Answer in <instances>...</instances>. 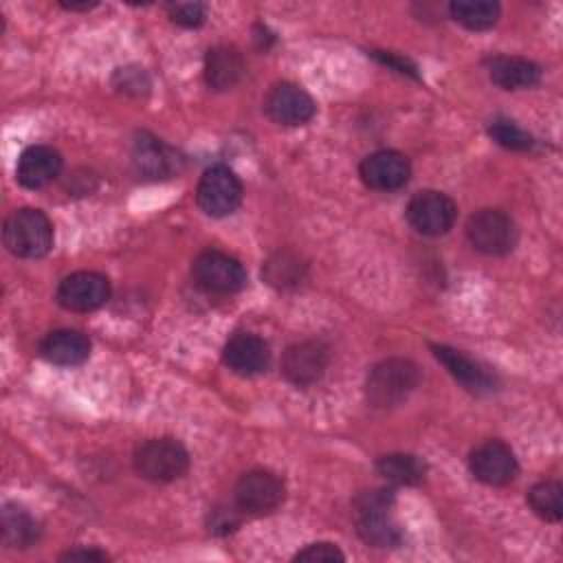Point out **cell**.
I'll list each match as a JSON object with an SVG mask.
<instances>
[{"instance_id": "6da1fadb", "label": "cell", "mask_w": 563, "mask_h": 563, "mask_svg": "<svg viewBox=\"0 0 563 563\" xmlns=\"http://www.w3.org/2000/svg\"><path fill=\"white\" fill-rule=\"evenodd\" d=\"M394 495L385 488L363 490L354 499L358 537L374 548H396L402 543V530L391 517Z\"/></svg>"}, {"instance_id": "7a4b0ae2", "label": "cell", "mask_w": 563, "mask_h": 563, "mask_svg": "<svg viewBox=\"0 0 563 563\" xmlns=\"http://www.w3.org/2000/svg\"><path fill=\"white\" fill-rule=\"evenodd\" d=\"M2 240L15 257H42L53 246V224L40 209H15L2 229Z\"/></svg>"}, {"instance_id": "3957f363", "label": "cell", "mask_w": 563, "mask_h": 563, "mask_svg": "<svg viewBox=\"0 0 563 563\" xmlns=\"http://www.w3.org/2000/svg\"><path fill=\"white\" fill-rule=\"evenodd\" d=\"M420 369L409 358H385L367 374L365 394L374 407H396L418 387Z\"/></svg>"}, {"instance_id": "277c9868", "label": "cell", "mask_w": 563, "mask_h": 563, "mask_svg": "<svg viewBox=\"0 0 563 563\" xmlns=\"http://www.w3.org/2000/svg\"><path fill=\"white\" fill-rule=\"evenodd\" d=\"M134 468L143 479L150 482H174L189 468V455L185 446L174 438H152L136 446Z\"/></svg>"}, {"instance_id": "5b68a950", "label": "cell", "mask_w": 563, "mask_h": 563, "mask_svg": "<svg viewBox=\"0 0 563 563\" xmlns=\"http://www.w3.org/2000/svg\"><path fill=\"white\" fill-rule=\"evenodd\" d=\"M466 238L484 255H506L517 242V227L501 209H479L466 222Z\"/></svg>"}, {"instance_id": "8992f818", "label": "cell", "mask_w": 563, "mask_h": 563, "mask_svg": "<svg viewBox=\"0 0 563 563\" xmlns=\"http://www.w3.org/2000/svg\"><path fill=\"white\" fill-rule=\"evenodd\" d=\"M198 207L211 218H224L233 213L242 202V183L224 165L209 167L196 189Z\"/></svg>"}, {"instance_id": "52a82bcc", "label": "cell", "mask_w": 563, "mask_h": 563, "mask_svg": "<svg viewBox=\"0 0 563 563\" xmlns=\"http://www.w3.org/2000/svg\"><path fill=\"white\" fill-rule=\"evenodd\" d=\"M286 497L284 482L271 471H249L244 473L233 490L235 508L246 515L273 512Z\"/></svg>"}, {"instance_id": "ba28073f", "label": "cell", "mask_w": 563, "mask_h": 563, "mask_svg": "<svg viewBox=\"0 0 563 563\" xmlns=\"http://www.w3.org/2000/svg\"><path fill=\"white\" fill-rule=\"evenodd\" d=\"M191 275L209 292H235L246 284L244 266L222 251H202L191 264Z\"/></svg>"}, {"instance_id": "9c48e42d", "label": "cell", "mask_w": 563, "mask_h": 563, "mask_svg": "<svg viewBox=\"0 0 563 563\" xmlns=\"http://www.w3.org/2000/svg\"><path fill=\"white\" fill-rule=\"evenodd\" d=\"M57 303L73 312H90L110 299V282L95 271H77L66 275L57 286Z\"/></svg>"}, {"instance_id": "30bf717a", "label": "cell", "mask_w": 563, "mask_h": 563, "mask_svg": "<svg viewBox=\"0 0 563 563\" xmlns=\"http://www.w3.org/2000/svg\"><path fill=\"white\" fill-rule=\"evenodd\" d=\"M405 213H407L409 224L418 233L435 238V235L446 233L453 227L457 209H455V202L449 196H444L442 191L427 189V191H418L409 200Z\"/></svg>"}, {"instance_id": "8fae6325", "label": "cell", "mask_w": 563, "mask_h": 563, "mask_svg": "<svg viewBox=\"0 0 563 563\" xmlns=\"http://www.w3.org/2000/svg\"><path fill=\"white\" fill-rule=\"evenodd\" d=\"M471 473L475 479L488 486H504L517 477V457L508 444L499 440H486L471 451Z\"/></svg>"}, {"instance_id": "7c38bea8", "label": "cell", "mask_w": 563, "mask_h": 563, "mask_svg": "<svg viewBox=\"0 0 563 563\" xmlns=\"http://www.w3.org/2000/svg\"><path fill=\"white\" fill-rule=\"evenodd\" d=\"M264 110L279 125H303L314 117L317 106L303 88L282 81L268 90Z\"/></svg>"}, {"instance_id": "4fadbf2b", "label": "cell", "mask_w": 563, "mask_h": 563, "mask_svg": "<svg viewBox=\"0 0 563 563\" xmlns=\"http://www.w3.org/2000/svg\"><path fill=\"white\" fill-rule=\"evenodd\" d=\"M328 367V347L321 341H299L284 352L282 374L297 387H308Z\"/></svg>"}, {"instance_id": "5bb4252c", "label": "cell", "mask_w": 563, "mask_h": 563, "mask_svg": "<svg viewBox=\"0 0 563 563\" xmlns=\"http://www.w3.org/2000/svg\"><path fill=\"white\" fill-rule=\"evenodd\" d=\"M358 174L369 189L391 191V189L402 187L409 180L411 167H409L407 156H402L400 152L378 150L363 158Z\"/></svg>"}, {"instance_id": "9a60e30c", "label": "cell", "mask_w": 563, "mask_h": 563, "mask_svg": "<svg viewBox=\"0 0 563 563\" xmlns=\"http://www.w3.org/2000/svg\"><path fill=\"white\" fill-rule=\"evenodd\" d=\"M431 350H433L435 358L449 369V374L460 385H464V389H468L473 394H488L495 389L497 378L482 363L468 358L466 354H462L460 350H453L449 345H431Z\"/></svg>"}, {"instance_id": "2e32d148", "label": "cell", "mask_w": 563, "mask_h": 563, "mask_svg": "<svg viewBox=\"0 0 563 563\" xmlns=\"http://www.w3.org/2000/svg\"><path fill=\"white\" fill-rule=\"evenodd\" d=\"M222 358H224L227 367L233 369L235 374L253 376L268 367L271 352H268L266 341L260 339L257 334L240 332L227 341V345L222 350Z\"/></svg>"}, {"instance_id": "e0dca14e", "label": "cell", "mask_w": 563, "mask_h": 563, "mask_svg": "<svg viewBox=\"0 0 563 563\" xmlns=\"http://www.w3.org/2000/svg\"><path fill=\"white\" fill-rule=\"evenodd\" d=\"M62 169V156L57 150L48 145H31L26 147L15 167L18 183L26 189H40L48 185Z\"/></svg>"}, {"instance_id": "ac0fdd59", "label": "cell", "mask_w": 563, "mask_h": 563, "mask_svg": "<svg viewBox=\"0 0 563 563\" xmlns=\"http://www.w3.org/2000/svg\"><path fill=\"white\" fill-rule=\"evenodd\" d=\"M132 163L147 178H167L178 172V156L156 136L141 132L132 143Z\"/></svg>"}, {"instance_id": "d6986e66", "label": "cell", "mask_w": 563, "mask_h": 563, "mask_svg": "<svg viewBox=\"0 0 563 563\" xmlns=\"http://www.w3.org/2000/svg\"><path fill=\"white\" fill-rule=\"evenodd\" d=\"M40 354L53 365H62V367L81 365L90 354V341L79 330L59 328L48 332L40 341Z\"/></svg>"}, {"instance_id": "ffe728a7", "label": "cell", "mask_w": 563, "mask_h": 563, "mask_svg": "<svg viewBox=\"0 0 563 563\" xmlns=\"http://www.w3.org/2000/svg\"><path fill=\"white\" fill-rule=\"evenodd\" d=\"M244 73L242 55L235 46H213L205 57V79L213 90L233 88Z\"/></svg>"}, {"instance_id": "44dd1931", "label": "cell", "mask_w": 563, "mask_h": 563, "mask_svg": "<svg viewBox=\"0 0 563 563\" xmlns=\"http://www.w3.org/2000/svg\"><path fill=\"white\" fill-rule=\"evenodd\" d=\"M488 75L493 84H497L499 88L519 90V88H530L539 84L541 68L526 57L499 55L488 62Z\"/></svg>"}, {"instance_id": "7402d4cb", "label": "cell", "mask_w": 563, "mask_h": 563, "mask_svg": "<svg viewBox=\"0 0 563 563\" xmlns=\"http://www.w3.org/2000/svg\"><path fill=\"white\" fill-rule=\"evenodd\" d=\"M40 537L37 521L18 504L2 508V543L7 548H26Z\"/></svg>"}, {"instance_id": "603a6c76", "label": "cell", "mask_w": 563, "mask_h": 563, "mask_svg": "<svg viewBox=\"0 0 563 563\" xmlns=\"http://www.w3.org/2000/svg\"><path fill=\"white\" fill-rule=\"evenodd\" d=\"M376 471L387 482L411 486V484H418V482L424 479L427 466L420 457H416L411 453H387V455L378 457Z\"/></svg>"}, {"instance_id": "cb8c5ba5", "label": "cell", "mask_w": 563, "mask_h": 563, "mask_svg": "<svg viewBox=\"0 0 563 563\" xmlns=\"http://www.w3.org/2000/svg\"><path fill=\"white\" fill-rule=\"evenodd\" d=\"M449 13L468 31H486L497 22L499 4L490 0H453Z\"/></svg>"}, {"instance_id": "d4e9b609", "label": "cell", "mask_w": 563, "mask_h": 563, "mask_svg": "<svg viewBox=\"0 0 563 563\" xmlns=\"http://www.w3.org/2000/svg\"><path fill=\"white\" fill-rule=\"evenodd\" d=\"M303 271H306V264H301V260L295 253L284 251L273 255L264 264L262 275L275 288H290L303 279Z\"/></svg>"}, {"instance_id": "484cf974", "label": "cell", "mask_w": 563, "mask_h": 563, "mask_svg": "<svg viewBox=\"0 0 563 563\" xmlns=\"http://www.w3.org/2000/svg\"><path fill=\"white\" fill-rule=\"evenodd\" d=\"M563 486L554 479L539 482L528 493L530 508L545 521H559L563 517Z\"/></svg>"}, {"instance_id": "4316f807", "label": "cell", "mask_w": 563, "mask_h": 563, "mask_svg": "<svg viewBox=\"0 0 563 563\" xmlns=\"http://www.w3.org/2000/svg\"><path fill=\"white\" fill-rule=\"evenodd\" d=\"M488 134L493 136L495 143H499L506 150L523 152L534 145V139L510 119H493L488 125Z\"/></svg>"}, {"instance_id": "83f0119b", "label": "cell", "mask_w": 563, "mask_h": 563, "mask_svg": "<svg viewBox=\"0 0 563 563\" xmlns=\"http://www.w3.org/2000/svg\"><path fill=\"white\" fill-rule=\"evenodd\" d=\"M167 13L172 18V22L194 29L200 26L205 22L207 15V7L202 2H169L167 4Z\"/></svg>"}, {"instance_id": "f1b7e54d", "label": "cell", "mask_w": 563, "mask_h": 563, "mask_svg": "<svg viewBox=\"0 0 563 563\" xmlns=\"http://www.w3.org/2000/svg\"><path fill=\"white\" fill-rule=\"evenodd\" d=\"M343 552L328 541L321 543H310L303 550H299L295 554V561H303V563H334V561H343Z\"/></svg>"}, {"instance_id": "f546056e", "label": "cell", "mask_w": 563, "mask_h": 563, "mask_svg": "<svg viewBox=\"0 0 563 563\" xmlns=\"http://www.w3.org/2000/svg\"><path fill=\"white\" fill-rule=\"evenodd\" d=\"M117 77L121 79V81H117V86L121 88V90H125V92H136V95H141V90H147L150 88V81H147V75L143 73V68L139 70V68H121L119 73H117Z\"/></svg>"}, {"instance_id": "4dcf8cb0", "label": "cell", "mask_w": 563, "mask_h": 563, "mask_svg": "<svg viewBox=\"0 0 563 563\" xmlns=\"http://www.w3.org/2000/svg\"><path fill=\"white\" fill-rule=\"evenodd\" d=\"M238 526V517H235V510H227V508H220V510H213V517H211V530L213 532H229Z\"/></svg>"}, {"instance_id": "1f68e13d", "label": "cell", "mask_w": 563, "mask_h": 563, "mask_svg": "<svg viewBox=\"0 0 563 563\" xmlns=\"http://www.w3.org/2000/svg\"><path fill=\"white\" fill-rule=\"evenodd\" d=\"M62 561H108V554L95 548H75L68 550L66 554H62Z\"/></svg>"}, {"instance_id": "d6a6232c", "label": "cell", "mask_w": 563, "mask_h": 563, "mask_svg": "<svg viewBox=\"0 0 563 563\" xmlns=\"http://www.w3.org/2000/svg\"><path fill=\"white\" fill-rule=\"evenodd\" d=\"M383 64H387V66H391V68H396L398 73H407V75H416V66L413 64H409L407 59H402V57H396L394 53H383V51H376L374 53Z\"/></svg>"}, {"instance_id": "836d02e7", "label": "cell", "mask_w": 563, "mask_h": 563, "mask_svg": "<svg viewBox=\"0 0 563 563\" xmlns=\"http://www.w3.org/2000/svg\"><path fill=\"white\" fill-rule=\"evenodd\" d=\"M62 7L68 11H88L95 7V2H62Z\"/></svg>"}]
</instances>
